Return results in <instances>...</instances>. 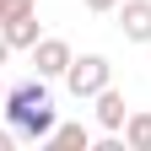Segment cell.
Here are the masks:
<instances>
[{"instance_id":"obj_1","label":"cell","mask_w":151,"mask_h":151,"mask_svg":"<svg viewBox=\"0 0 151 151\" xmlns=\"http://www.w3.org/2000/svg\"><path fill=\"white\" fill-rule=\"evenodd\" d=\"M6 124L16 129V140H49L54 135V97H49V81L43 76H27V81H16L6 92Z\"/></svg>"},{"instance_id":"obj_2","label":"cell","mask_w":151,"mask_h":151,"mask_svg":"<svg viewBox=\"0 0 151 151\" xmlns=\"http://www.w3.org/2000/svg\"><path fill=\"white\" fill-rule=\"evenodd\" d=\"M65 86H70V97H97L103 86H113L108 54H76L70 70H65Z\"/></svg>"},{"instance_id":"obj_3","label":"cell","mask_w":151,"mask_h":151,"mask_svg":"<svg viewBox=\"0 0 151 151\" xmlns=\"http://www.w3.org/2000/svg\"><path fill=\"white\" fill-rule=\"evenodd\" d=\"M70 60H76V49L65 43V38H38L32 43V70L43 76V81H65Z\"/></svg>"},{"instance_id":"obj_4","label":"cell","mask_w":151,"mask_h":151,"mask_svg":"<svg viewBox=\"0 0 151 151\" xmlns=\"http://www.w3.org/2000/svg\"><path fill=\"white\" fill-rule=\"evenodd\" d=\"M119 32L129 43H151V0H119Z\"/></svg>"},{"instance_id":"obj_5","label":"cell","mask_w":151,"mask_h":151,"mask_svg":"<svg viewBox=\"0 0 151 151\" xmlns=\"http://www.w3.org/2000/svg\"><path fill=\"white\" fill-rule=\"evenodd\" d=\"M92 103H97L92 113H97V124H103V129H124V119H129V103H124V92H119V86H103Z\"/></svg>"},{"instance_id":"obj_6","label":"cell","mask_w":151,"mask_h":151,"mask_svg":"<svg viewBox=\"0 0 151 151\" xmlns=\"http://www.w3.org/2000/svg\"><path fill=\"white\" fill-rule=\"evenodd\" d=\"M0 27H6L11 49H27V54H32V43H38V38H43V27H38V11H32V16H16V22H0Z\"/></svg>"},{"instance_id":"obj_7","label":"cell","mask_w":151,"mask_h":151,"mask_svg":"<svg viewBox=\"0 0 151 151\" xmlns=\"http://www.w3.org/2000/svg\"><path fill=\"white\" fill-rule=\"evenodd\" d=\"M124 146H129V151H151V113H146V108H129V119H124Z\"/></svg>"},{"instance_id":"obj_8","label":"cell","mask_w":151,"mask_h":151,"mask_svg":"<svg viewBox=\"0 0 151 151\" xmlns=\"http://www.w3.org/2000/svg\"><path fill=\"white\" fill-rule=\"evenodd\" d=\"M49 146H65V151H92L97 140H92V129H86V124H54Z\"/></svg>"},{"instance_id":"obj_9","label":"cell","mask_w":151,"mask_h":151,"mask_svg":"<svg viewBox=\"0 0 151 151\" xmlns=\"http://www.w3.org/2000/svg\"><path fill=\"white\" fill-rule=\"evenodd\" d=\"M38 0H0V22H16V16H32Z\"/></svg>"},{"instance_id":"obj_10","label":"cell","mask_w":151,"mask_h":151,"mask_svg":"<svg viewBox=\"0 0 151 151\" xmlns=\"http://www.w3.org/2000/svg\"><path fill=\"white\" fill-rule=\"evenodd\" d=\"M81 6H86V11H97V16H103V11H119V0H81Z\"/></svg>"},{"instance_id":"obj_11","label":"cell","mask_w":151,"mask_h":151,"mask_svg":"<svg viewBox=\"0 0 151 151\" xmlns=\"http://www.w3.org/2000/svg\"><path fill=\"white\" fill-rule=\"evenodd\" d=\"M11 54H16V49H11V38H6V27H0V65H6Z\"/></svg>"},{"instance_id":"obj_12","label":"cell","mask_w":151,"mask_h":151,"mask_svg":"<svg viewBox=\"0 0 151 151\" xmlns=\"http://www.w3.org/2000/svg\"><path fill=\"white\" fill-rule=\"evenodd\" d=\"M11 140H16V129H0V151H11Z\"/></svg>"},{"instance_id":"obj_13","label":"cell","mask_w":151,"mask_h":151,"mask_svg":"<svg viewBox=\"0 0 151 151\" xmlns=\"http://www.w3.org/2000/svg\"><path fill=\"white\" fill-rule=\"evenodd\" d=\"M6 92H11V86H6V81H0V113H6Z\"/></svg>"}]
</instances>
